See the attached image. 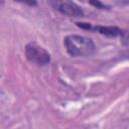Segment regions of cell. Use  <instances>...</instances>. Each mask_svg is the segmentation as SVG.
<instances>
[{
  "label": "cell",
  "mask_w": 129,
  "mask_h": 129,
  "mask_svg": "<svg viewBox=\"0 0 129 129\" xmlns=\"http://www.w3.org/2000/svg\"><path fill=\"white\" fill-rule=\"evenodd\" d=\"M64 46L67 52L72 56H89L96 51V45L92 38L79 35L70 34L64 37Z\"/></svg>",
  "instance_id": "obj_1"
},
{
  "label": "cell",
  "mask_w": 129,
  "mask_h": 129,
  "mask_svg": "<svg viewBox=\"0 0 129 129\" xmlns=\"http://www.w3.org/2000/svg\"><path fill=\"white\" fill-rule=\"evenodd\" d=\"M25 56L28 61L37 66H46L50 62V54L48 51L36 42H29L26 44Z\"/></svg>",
  "instance_id": "obj_2"
},
{
  "label": "cell",
  "mask_w": 129,
  "mask_h": 129,
  "mask_svg": "<svg viewBox=\"0 0 129 129\" xmlns=\"http://www.w3.org/2000/svg\"><path fill=\"white\" fill-rule=\"evenodd\" d=\"M50 6L59 13L69 17H82L84 10L72 0H48Z\"/></svg>",
  "instance_id": "obj_3"
},
{
  "label": "cell",
  "mask_w": 129,
  "mask_h": 129,
  "mask_svg": "<svg viewBox=\"0 0 129 129\" xmlns=\"http://www.w3.org/2000/svg\"><path fill=\"white\" fill-rule=\"evenodd\" d=\"M92 29L97 30L101 34H104L107 36H118L123 34V31L116 26H96Z\"/></svg>",
  "instance_id": "obj_4"
},
{
  "label": "cell",
  "mask_w": 129,
  "mask_h": 129,
  "mask_svg": "<svg viewBox=\"0 0 129 129\" xmlns=\"http://www.w3.org/2000/svg\"><path fill=\"white\" fill-rule=\"evenodd\" d=\"M89 2H90L93 6H95V7H97V8H100V9L108 8V6H107V5H105V4H103L100 0H89Z\"/></svg>",
  "instance_id": "obj_5"
},
{
  "label": "cell",
  "mask_w": 129,
  "mask_h": 129,
  "mask_svg": "<svg viewBox=\"0 0 129 129\" xmlns=\"http://www.w3.org/2000/svg\"><path fill=\"white\" fill-rule=\"evenodd\" d=\"M14 1L19 2V3L26 4V5H29V6H35L37 4V1L36 0H14Z\"/></svg>",
  "instance_id": "obj_6"
},
{
  "label": "cell",
  "mask_w": 129,
  "mask_h": 129,
  "mask_svg": "<svg viewBox=\"0 0 129 129\" xmlns=\"http://www.w3.org/2000/svg\"><path fill=\"white\" fill-rule=\"evenodd\" d=\"M77 24H78L79 27H82V28H85V29H92V28H93L89 23H80V22H79V23H77Z\"/></svg>",
  "instance_id": "obj_7"
},
{
  "label": "cell",
  "mask_w": 129,
  "mask_h": 129,
  "mask_svg": "<svg viewBox=\"0 0 129 129\" xmlns=\"http://www.w3.org/2000/svg\"><path fill=\"white\" fill-rule=\"evenodd\" d=\"M0 1H1V0H0Z\"/></svg>",
  "instance_id": "obj_8"
}]
</instances>
